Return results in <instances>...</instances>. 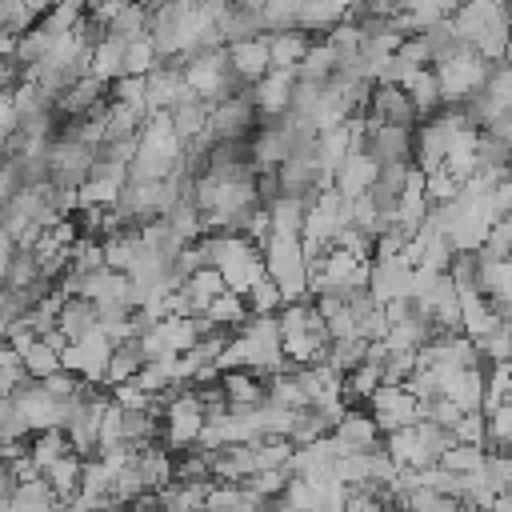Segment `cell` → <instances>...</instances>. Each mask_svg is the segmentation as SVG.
Wrapping results in <instances>:
<instances>
[{
    "label": "cell",
    "mask_w": 512,
    "mask_h": 512,
    "mask_svg": "<svg viewBox=\"0 0 512 512\" xmlns=\"http://www.w3.org/2000/svg\"><path fill=\"white\" fill-rule=\"evenodd\" d=\"M120 68H124V44L116 40V36H104L96 48H92V56H88V76H96V80H116L120 76Z\"/></svg>",
    "instance_id": "20"
},
{
    "label": "cell",
    "mask_w": 512,
    "mask_h": 512,
    "mask_svg": "<svg viewBox=\"0 0 512 512\" xmlns=\"http://www.w3.org/2000/svg\"><path fill=\"white\" fill-rule=\"evenodd\" d=\"M56 328H60V336H64L68 344H76V340H84L88 332H96L100 324H96L92 300H80V296L64 300V308H60V316H56Z\"/></svg>",
    "instance_id": "11"
},
{
    "label": "cell",
    "mask_w": 512,
    "mask_h": 512,
    "mask_svg": "<svg viewBox=\"0 0 512 512\" xmlns=\"http://www.w3.org/2000/svg\"><path fill=\"white\" fill-rule=\"evenodd\" d=\"M264 380L268 376H252V372H220V388L228 396V404H244V408H256L264 404Z\"/></svg>",
    "instance_id": "15"
},
{
    "label": "cell",
    "mask_w": 512,
    "mask_h": 512,
    "mask_svg": "<svg viewBox=\"0 0 512 512\" xmlns=\"http://www.w3.org/2000/svg\"><path fill=\"white\" fill-rule=\"evenodd\" d=\"M332 428H328V420L320 416V408H312V404H304V408H296L292 412V424H288V444L292 448H308V444H316L320 436H328Z\"/></svg>",
    "instance_id": "17"
},
{
    "label": "cell",
    "mask_w": 512,
    "mask_h": 512,
    "mask_svg": "<svg viewBox=\"0 0 512 512\" xmlns=\"http://www.w3.org/2000/svg\"><path fill=\"white\" fill-rule=\"evenodd\" d=\"M456 444H472L484 448V412H460V420L448 428Z\"/></svg>",
    "instance_id": "37"
},
{
    "label": "cell",
    "mask_w": 512,
    "mask_h": 512,
    "mask_svg": "<svg viewBox=\"0 0 512 512\" xmlns=\"http://www.w3.org/2000/svg\"><path fill=\"white\" fill-rule=\"evenodd\" d=\"M132 460H136V472H140V480H144V492H160V488L172 484V456H168L160 444L132 452Z\"/></svg>",
    "instance_id": "12"
},
{
    "label": "cell",
    "mask_w": 512,
    "mask_h": 512,
    "mask_svg": "<svg viewBox=\"0 0 512 512\" xmlns=\"http://www.w3.org/2000/svg\"><path fill=\"white\" fill-rule=\"evenodd\" d=\"M456 196H460V184H456L444 168H436V172L424 176V200H428V208H436V204H452Z\"/></svg>",
    "instance_id": "34"
},
{
    "label": "cell",
    "mask_w": 512,
    "mask_h": 512,
    "mask_svg": "<svg viewBox=\"0 0 512 512\" xmlns=\"http://www.w3.org/2000/svg\"><path fill=\"white\" fill-rule=\"evenodd\" d=\"M336 72V52L324 44V40H316L308 52H304V60L296 64V80H304V84H316V88H324L328 84V76Z\"/></svg>",
    "instance_id": "16"
},
{
    "label": "cell",
    "mask_w": 512,
    "mask_h": 512,
    "mask_svg": "<svg viewBox=\"0 0 512 512\" xmlns=\"http://www.w3.org/2000/svg\"><path fill=\"white\" fill-rule=\"evenodd\" d=\"M436 468H444V472H452V476H476V472L484 468V448L452 444V448L436 460Z\"/></svg>",
    "instance_id": "27"
},
{
    "label": "cell",
    "mask_w": 512,
    "mask_h": 512,
    "mask_svg": "<svg viewBox=\"0 0 512 512\" xmlns=\"http://www.w3.org/2000/svg\"><path fill=\"white\" fill-rule=\"evenodd\" d=\"M20 368H24L28 380H44V376L60 372V356H56L52 348H44L40 340H32V348L20 356Z\"/></svg>",
    "instance_id": "31"
},
{
    "label": "cell",
    "mask_w": 512,
    "mask_h": 512,
    "mask_svg": "<svg viewBox=\"0 0 512 512\" xmlns=\"http://www.w3.org/2000/svg\"><path fill=\"white\" fill-rule=\"evenodd\" d=\"M204 132L212 136V144L248 140V136L256 132V108H252L248 92H240V96H232V100L208 108V124H204Z\"/></svg>",
    "instance_id": "2"
},
{
    "label": "cell",
    "mask_w": 512,
    "mask_h": 512,
    "mask_svg": "<svg viewBox=\"0 0 512 512\" xmlns=\"http://www.w3.org/2000/svg\"><path fill=\"white\" fill-rule=\"evenodd\" d=\"M240 300H244V312H248V316H276V312L284 308V300H280V292H276V284H272V280L252 284Z\"/></svg>",
    "instance_id": "29"
},
{
    "label": "cell",
    "mask_w": 512,
    "mask_h": 512,
    "mask_svg": "<svg viewBox=\"0 0 512 512\" xmlns=\"http://www.w3.org/2000/svg\"><path fill=\"white\" fill-rule=\"evenodd\" d=\"M480 480H484L492 492H508V480H512V464H508V452H484V468H480Z\"/></svg>",
    "instance_id": "36"
},
{
    "label": "cell",
    "mask_w": 512,
    "mask_h": 512,
    "mask_svg": "<svg viewBox=\"0 0 512 512\" xmlns=\"http://www.w3.org/2000/svg\"><path fill=\"white\" fill-rule=\"evenodd\" d=\"M332 436V444H336V452L340 456H360V452H372V448H380V432H376V424H372V416L364 412V408H348L340 420H336V428L328 432Z\"/></svg>",
    "instance_id": "4"
},
{
    "label": "cell",
    "mask_w": 512,
    "mask_h": 512,
    "mask_svg": "<svg viewBox=\"0 0 512 512\" xmlns=\"http://www.w3.org/2000/svg\"><path fill=\"white\" fill-rule=\"evenodd\" d=\"M220 44H240V40H256L264 36V20H260V4H228V12L216 24Z\"/></svg>",
    "instance_id": "8"
},
{
    "label": "cell",
    "mask_w": 512,
    "mask_h": 512,
    "mask_svg": "<svg viewBox=\"0 0 512 512\" xmlns=\"http://www.w3.org/2000/svg\"><path fill=\"white\" fill-rule=\"evenodd\" d=\"M364 340L360 336H352V340H328V356H324V364L336 372V376H348L356 364H364Z\"/></svg>",
    "instance_id": "25"
},
{
    "label": "cell",
    "mask_w": 512,
    "mask_h": 512,
    "mask_svg": "<svg viewBox=\"0 0 512 512\" xmlns=\"http://www.w3.org/2000/svg\"><path fill=\"white\" fill-rule=\"evenodd\" d=\"M40 384V392L44 396H52V400H72L76 396V388H80V376H72V372H52V376H44V380H36Z\"/></svg>",
    "instance_id": "39"
},
{
    "label": "cell",
    "mask_w": 512,
    "mask_h": 512,
    "mask_svg": "<svg viewBox=\"0 0 512 512\" xmlns=\"http://www.w3.org/2000/svg\"><path fill=\"white\" fill-rule=\"evenodd\" d=\"M288 456H292V444L284 436H256L252 440V460H256V472H268V468H288Z\"/></svg>",
    "instance_id": "26"
},
{
    "label": "cell",
    "mask_w": 512,
    "mask_h": 512,
    "mask_svg": "<svg viewBox=\"0 0 512 512\" xmlns=\"http://www.w3.org/2000/svg\"><path fill=\"white\" fill-rule=\"evenodd\" d=\"M296 76L292 72H264L252 88H248V100L256 108V124H272L288 112V92H292Z\"/></svg>",
    "instance_id": "5"
},
{
    "label": "cell",
    "mask_w": 512,
    "mask_h": 512,
    "mask_svg": "<svg viewBox=\"0 0 512 512\" xmlns=\"http://www.w3.org/2000/svg\"><path fill=\"white\" fill-rule=\"evenodd\" d=\"M44 164H48V184L56 188H80L88 180V168H92V148L68 140V136H56L44 152Z\"/></svg>",
    "instance_id": "3"
},
{
    "label": "cell",
    "mask_w": 512,
    "mask_h": 512,
    "mask_svg": "<svg viewBox=\"0 0 512 512\" xmlns=\"http://www.w3.org/2000/svg\"><path fill=\"white\" fill-rule=\"evenodd\" d=\"M364 120H372V124H396V128H416V112H412L408 96L396 84H372L368 104H364Z\"/></svg>",
    "instance_id": "6"
},
{
    "label": "cell",
    "mask_w": 512,
    "mask_h": 512,
    "mask_svg": "<svg viewBox=\"0 0 512 512\" xmlns=\"http://www.w3.org/2000/svg\"><path fill=\"white\" fill-rule=\"evenodd\" d=\"M12 192H20V184H16L12 160H8V156H0V204H4V200H8Z\"/></svg>",
    "instance_id": "40"
},
{
    "label": "cell",
    "mask_w": 512,
    "mask_h": 512,
    "mask_svg": "<svg viewBox=\"0 0 512 512\" xmlns=\"http://www.w3.org/2000/svg\"><path fill=\"white\" fill-rule=\"evenodd\" d=\"M108 36H116L120 44L148 40V4H120V12L108 24Z\"/></svg>",
    "instance_id": "18"
},
{
    "label": "cell",
    "mask_w": 512,
    "mask_h": 512,
    "mask_svg": "<svg viewBox=\"0 0 512 512\" xmlns=\"http://www.w3.org/2000/svg\"><path fill=\"white\" fill-rule=\"evenodd\" d=\"M64 452H68V440H64L60 428H48V432H32L28 436V460H32L36 472H44L48 464H56Z\"/></svg>",
    "instance_id": "22"
},
{
    "label": "cell",
    "mask_w": 512,
    "mask_h": 512,
    "mask_svg": "<svg viewBox=\"0 0 512 512\" xmlns=\"http://www.w3.org/2000/svg\"><path fill=\"white\" fill-rule=\"evenodd\" d=\"M156 64H160V56H156L152 40H136V44H124V68H120V76H148Z\"/></svg>",
    "instance_id": "32"
},
{
    "label": "cell",
    "mask_w": 512,
    "mask_h": 512,
    "mask_svg": "<svg viewBox=\"0 0 512 512\" xmlns=\"http://www.w3.org/2000/svg\"><path fill=\"white\" fill-rule=\"evenodd\" d=\"M472 348H476V356H480V364L488 368V364H508V324H496L492 332H484L480 340H472Z\"/></svg>",
    "instance_id": "30"
},
{
    "label": "cell",
    "mask_w": 512,
    "mask_h": 512,
    "mask_svg": "<svg viewBox=\"0 0 512 512\" xmlns=\"http://www.w3.org/2000/svg\"><path fill=\"white\" fill-rule=\"evenodd\" d=\"M168 124H172L176 140H180V144H188L192 136H200V132H204V124H208V104H200L196 96H184L176 108H168Z\"/></svg>",
    "instance_id": "14"
},
{
    "label": "cell",
    "mask_w": 512,
    "mask_h": 512,
    "mask_svg": "<svg viewBox=\"0 0 512 512\" xmlns=\"http://www.w3.org/2000/svg\"><path fill=\"white\" fill-rule=\"evenodd\" d=\"M316 40L304 36V32H276L268 36V72H296V64L304 60V52L312 48Z\"/></svg>",
    "instance_id": "9"
},
{
    "label": "cell",
    "mask_w": 512,
    "mask_h": 512,
    "mask_svg": "<svg viewBox=\"0 0 512 512\" xmlns=\"http://www.w3.org/2000/svg\"><path fill=\"white\" fill-rule=\"evenodd\" d=\"M260 264H264V280L276 284L284 304L308 296V260L296 236H268L260 248Z\"/></svg>",
    "instance_id": "1"
},
{
    "label": "cell",
    "mask_w": 512,
    "mask_h": 512,
    "mask_svg": "<svg viewBox=\"0 0 512 512\" xmlns=\"http://www.w3.org/2000/svg\"><path fill=\"white\" fill-rule=\"evenodd\" d=\"M476 292L480 296H512V264L508 260H480Z\"/></svg>",
    "instance_id": "24"
},
{
    "label": "cell",
    "mask_w": 512,
    "mask_h": 512,
    "mask_svg": "<svg viewBox=\"0 0 512 512\" xmlns=\"http://www.w3.org/2000/svg\"><path fill=\"white\" fill-rule=\"evenodd\" d=\"M108 400H112L120 412H148V400H152V396H144V392L128 380V384H112V388H108Z\"/></svg>",
    "instance_id": "38"
},
{
    "label": "cell",
    "mask_w": 512,
    "mask_h": 512,
    "mask_svg": "<svg viewBox=\"0 0 512 512\" xmlns=\"http://www.w3.org/2000/svg\"><path fill=\"white\" fill-rule=\"evenodd\" d=\"M508 248H512V216H500V220L484 232L476 256H480V260H508Z\"/></svg>",
    "instance_id": "28"
},
{
    "label": "cell",
    "mask_w": 512,
    "mask_h": 512,
    "mask_svg": "<svg viewBox=\"0 0 512 512\" xmlns=\"http://www.w3.org/2000/svg\"><path fill=\"white\" fill-rule=\"evenodd\" d=\"M140 368H144V360H140L136 340L112 344V352H108V368H104V384H108V388H112V384H128V380H136Z\"/></svg>",
    "instance_id": "19"
},
{
    "label": "cell",
    "mask_w": 512,
    "mask_h": 512,
    "mask_svg": "<svg viewBox=\"0 0 512 512\" xmlns=\"http://www.w3.org/2000/svg\"><path fill=\"white\" fill-rule=\"evenodd\" d=\"M224 60H228V72L252 88V84H256V80L268 72V36L228 44V48H224Z\"/></svg>",
    "instance_id": "7"
},
{
    "label": "cell",
    "mask_w": 512,
    "mask_h": 512,
    "mask_svg": "<svg viewBox=\"0 0 512 512\" xmlns=\"http://www.w3.org/2000/svg\"><path fill=\"white\" fill-rule=\"evenodd\" d=\"M264 212H268V228H272V236H300V224H304V200H296V196H280V200H272Z\"/></svg>",
    "instance_id": "21"
},
{
    "label": "cell",
    "mask_w": 512,
    "mask_h": 512,
    "mask_svg": "<svg viewBox=\"0 0 512 512\" xmlns=\"http://www.w3.org/2000/svg\"><path fill=\"white\" fill-rule=\"evenodd\" d=\"M244 504V488L240 484H208L204 492V512H236Z\"/></svg>",
    "instance_id": "35"
},
{
    "label": "cell",
    "mask_w": 512,
    "mask_h": 512,
    "mask_svg": "<svg viewBox=\"0 0 512 512\" xmlns=\"http://www.w3.org/2000/svg\"><path fill=\"white\" fill-rule=\"evenodd\" d=\"M488 512H512V492H500V496H492Z\"/></svg>",
    "instance_id": "42"
},
{
    "label": "cell",
    "mask_w": 512,
    "mask_h": 512,
    "mask_svg": "<svg viewBox=\"0 0 512 512\" xmlns=\"http://www.w3.org/2000/svg\"><path fill=\"white\" fill-rule=\"evenodd\" d=\"M52 504H56L52 488L44 484V476H36L28 484H16V492H12V500L4 508L8 512H52Z\"/></svg>",
    "instance_id": "23"
},
{
    "label": "cell",
    "mask_w": 512,
    "mask_h": 512,
    "mask_svg": "<svg viewBox=\"0 0 512 512\" xmlns=\"http://www.w3.org/2000/svg\"><path fill=\"white\" fill-rule=\"evenodd\" d=\"M80 468H84V460L80 456H72V452H64L56 464H48L40 476H44V484L52 488V496H56V504H68L72 496H76V488H80Z\"/></svg>",
    "instance_id": "13"
},
{
    "label": "cell",
    "mask_w": 512,
    "mask_h": 512,
    "mask_svg": "<svg viewBox=\"0 0 512 512\" xmlns=\"http://www.w3.org/2000/svg\"><path fill=\"white\" fill-rule=\"evenodd\" d=\"M108 104L144 108V76H116V80H108Z\"/></svg>",
    "instance_id": "33"
},
{
    "label": "cell",
    "mask_w": 512,
    "mask_h": 512,
    "mask_svg": "<svg viewBox=\"0 0 512 512\" xmlns=\"http://www.w3.org/2000/svg\"><path fill=\"white\" fill-rule=\"evenodd\" d=\"M400 92L408 96V104H412V112H416V124L428 120V116H436V112L444 108V104H440V88H436V72H432V68L412 72V76L400 84Z\"/></svg>",
    "instance_id": "10"
},
{
    "label": "cell",
    "mask_w": 512,
    "mask_h": 512,
    "mask_svg": "<svg viewBox=\"0 0 512 512\" xmlns=\"http://www.w3.org/2000/svg\"><path fill=\"white\" fill-rule=\"evenodd\" d=\"M12 492H16V476H12V472L0 464V508L12 500Z\"/></svg>",
    "instance_id": "41"
}]
</instances>
